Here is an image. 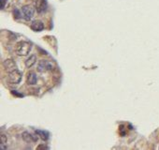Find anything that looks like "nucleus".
Segmentation results:
<instances>
[{
  "mask_svg": "<svg viewBox=\"0 0 159 150\" xmlns=\"http://www.w3.org/2000/svg\"><path fill=\"white\" fill-rule=\"evenodd\" d=\"M31 29L35 32H40L44 29V24L41 21L36 20L31 23Z\"/></svg>",
  "mask_w": 159,
  "mask_h": 150,
  "instance_id": "7",
  "label": "nucleus"
},
{
  "mask_svg": "<svg viewBox=\"0 0 159 150\" xmlns=\"http://www.w3.org/2000/svg\"><path fill=\"white\" fill-rule=\"evenodd\" d=\"M13 15H14V17L16 18V19H20L21 18V12H19V10L18 9H14L13 10Z\"/></svg>",
  "mask_w": 159,
  "mask_h": 150,
  "instance_id": "12",
  "label": "nucleus"
},
{
  "mask_svg": "<svg viewBox=\"0 0 159 150\" xmlns=\"http://www.w3.org/2000/svg\"><path fill=\"white\" fill-rule=\"evenodd\" d=\"M7 1H8V0H0V8L4 9L6 4H7Z\"/></svg>",
  "mask_w": 159,
  "mask_h": 150,
  "instance_id": "14",
  "label": "nucleus"
},
{
  "mask_svg": "<svg viewBox=\"0 0 159 150\" xmlns=\"http://www.w3.org/2000/svg\"><path fill=\"white\" fill-rule=\"evenodd\" d=\"M37 149H38V150H41V149H50V147L47 146L46 144H40V145H39V146L37 147Z\"/></svg>",
  "mask_w": 159,
  "mask_h": 150,
  "instance_id": "15",
  "label": "nucleus"
},
{
  "mask_svg": "<svg viewBox=\"0 0 159 150\" xmlns=\"http://www.w3.org/2000/svg\"><path fill=\"white\" fill-rule=\"evenodd\" d=\"M47 0H37L36 1V10L39 13H43L47 11Z\"/></svg>",
  "mask_w": 159,
  "mask_h": 150,
  "instance_id": "6",
  "label": "nucleus"
},
{
  "mask_svg": "<svg viewBox=\"0 0 159 150\" xmlns=\"http://www.w3.org/2000/svg\"><path fill=\"white\" fill-rule=\"evenodd\" d=\"M7 143V136L5 134H1V144H6Z\"/></svg>",
  "mask_w": 159,
  "mask_h": 150,
  "instance_id": "13",
  "label": "nucleus"
},
{
  "mask_svg": "<svg viewBox=\"0 0 159 150\" xmlns=\"http://www.w3.org/2000/svg\"><path fill=\"white\" fill-rule=\"evenodd\" d=\"M31 49H32V44L30 42L22 40L16 43L15 53L19 56H26L31 52Z\"/></svg>",
  "mask_w": 159,
  "mask_h": 150,
  "instance_id": "1",
  "label": "nucleus"
},
{
  "mask_svg": "<svg viewBox=\"0 0 159 150\" xmlns=\"http://www.w3.org/2000/svg\"><path fill=\"white\" fill-rule=\"evenodd\" d=\"M22 138L25 141V142H27V143H30V142H36L37 141V138L35 137V136H33L32 134H30L29 132H24L23 134H22Z\"/></svg>",
  "mask_w": 159,
  "mask_h": 150,
  "instance_id": "10",
  "label": "nucleus"
},
{
  "mask_svg": "<svg viewBox=\"0 0 159 150\" xmlns=\"http://www.w3.org/2000/svg\"><path fill=\"white\" fill-rule=\"evenodd\" d=\"M36 62H37V56H36L35 54H31V55L25 60V67H26L27 68H32V67L36 64Z\"/></svg>",
  "mask_w": 159,
  "mask_h": 150,
  "instance_id": "9",
  "label": "nucleus"
},
{
  "mask_svg": "<svg viewBox=\"0 0 159 150\" xmlns=\"http://www.w3.org/2000/svg\"><path fill=\"white\" fill-rule=\"evenodd\" d=\"M36 133L43 140V141H47L48 139H49V132H47V131H45V130H39V129H37L36 130Z\"/></svg>",
  "mask_w": 159,
  "mask_h": 150,
  "instance_id": "11",
  "label": "nucleus"
},
{
  "mask_svg": "<svg viewBox=\"0 0 159 150\" xmlns=\"http://www.w3.org/2000/svg\"><path fill=\"white\" fill-rule=\"evenodd\" d=\"M3 66H4L6 71H8L9 73L11 72V71H13V70H15V69H17L16 63H15V61H14L13 59H11V58L6 59V60L3 62Z\"/></svg>",
  "mask_w": 159,
  "mask_h": 150,
  "instance_id": "5",
  "label": "nucleus"
},
{
  "mask_svg": "<svg viewBox=\"0 0 159 150\" xmlns=\"http://www.w3.org/2000/svg\"><path fill=\"white\" fill-rule=\"evenodd\" d=\"M7 80H8V83H10L11 85H18L20 84L22 80V73L18 69H15L9 73Z\"/></svg>",
  "mask_w": 159,
  "mask_h": 150,
  "instance_id": "3",
  "label": "nucleus"
},
{
  "mask_svg": "<svg viewBox=\"0 0 159 150\" xmlns=\"http://www.w3.org/2000/svg\"><path fill=\"white\" fill-rule=\"evenodd\" d=\"M54 68V64L52 61L42 59L39 61L38 64V70L39 72H46V71H52Z\"/></svg>",
  "mask_w": 159,
  "mask_h": 150,
  "instance_id": "2",
  "label": "nucleus"
},
{
  "mask_svg": "<svg viewBox=\"0 0 159 150\" xmlns=\"http://www.w3.org/2000/svg\"><path fill=\"white\" fill-rule=\"evenodd\" d=\"M38 81V77H37V74L33 71H29L27 73V76H26V83L29 86H34L37 84Z\"/></svg>",
  "mask_w": 159,
  "mask_h": 150,
  "instance_id": "8",
  "label": "nucleus"
},
{
  "mask_svg": "<svg viewBox=\"0 0 159 150\" xmlns=\"http://www.w3.org/2000/svg\"><path fill=\"white\" fill-rule=\"evenodd\" d=\"M22 13L26 21H30L35 13V10L31 5H25L22 8Z\"/></svg>",
  "mask_w": 159,
  "mask_h": 150,
  "instance_id": "4",
  "label": "nucleus"
}]
</instances>
